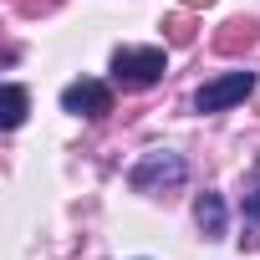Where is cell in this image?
<instances>
[{
    "label": "cell",
    "instance_id": "1",
    "mask_svg": "<svg viewBox=\"0 0 260 260\" xmlns=\"http://www.w3.org/2000/svg\"><path fill=\"white\" fill-rule=\"evenodd\" d=\"M112 77H117V87H127V92H143V87H153V82L164 77V51H158V46H122V51L112 56Z\"/></svg>",
    "mask_w": 260,
    "mask_h": 260
},
{
    "label": "cell",
    "instance_id": "2",
    "mask_svg": "<svg viewBox=\"0 0 260 260\" xmlns=\"http://www.w3.org/2000/svg\"><path fill=\"white\" fill-rule=\"evenodd\" d=\"M250 92H255V77H250V72H224V77H214V82L199 87L194 107H199V112H224V107L245 102Z\"/></svg>",
    "mask_w": 260,
    "mask_h": 260
},
{
    "label": "cell",
    "instance_id": "3",
    "mask_svg": "<svg viewBox=\"0 0 260 260\" xmlns=\"http://www.w3.org/2000/svg\"><path fill=\"white\" fill-rule=\"evenodd\" d=\"M61 107L77 112V117H107V112H112V92H107L102 82H72V87L61 92Z\"/></svg>",
    "mask_w": 260,
    "mask_h": 260
},
{
    "label": "cell",
    "instance_id": "4",
    "mask_svg": "<svg viewBox=\"0 0 260 260\" xmlns=\"http://www.w3.org/2000/svg\"><path fill=\"white\" fill-rule=\"evenodd\" d=\"M184 179V158L179 153H148L138 169H133V189H158V184H179Z\"/></svg>",
    "mask_w": 260,
    "mask_h": 260
},
{
    "label": "cell",
    "instance_id": "5",
    "mask_svg": "<svg viewBox=\"0 0 260 260\" xmlns=\"http://www.w3.org/2000/svg\"><path fill=\"white\" fill-rule=\"evenodd\" d=\"M255 41H260L255 21H230V26H219V36H214V51H224V56H240V51H250Z\"/></svg>",
    "mask_w": 260,
    "mask_h": 260
},
{
    "label": "cell",
    "instance_id": "6",
    "mask_svg": "<svg viewBox=\"0 0 260 260\" xmlns=\"http://www.w3.org/2000/svg\"><path fill=\"white\" fill-rule=\"evenodd\" d=\"M194 219H199L204 240H219V235H224V199H219V194H199V204H194Z\"/></svg>",
    "mask_w": 260,
    "mask_h": 260
},
{
    "label": "cell",
    "instance_id": "7",
    "mask_svg": "<svg viewBox=\"0 0 260 260\" xmlns=\"http://www.w3.org/2000/svg\"><path fill=\"white\" fill-rule=\"evenodd\" d=\"M21 117H26V87H6V97H0V122L6 127H21Z\"/></svg>",
    "mask_w": 260,
    "mask_h": 260
},
{
    "label": "cell",
    "instance_id": "8",
    "mask_svg": "<svg viewBox=\"0 0 260 260\" xmlns=\"http://www.w3.org/2000/svg\"><path fill=\"white\" fill-rule=\"evenodd\" d=\"M164 36H169L174 46H189V41H194V21H189V16H169V21H164Z\"/></svg>",
    "mask_w": 260,
    "mask_h": 260
},
{
    "label": "cell",
    "instance_id": "9",
    "mask_svg": "<svg viewBox=\"0 0 260 260\" xmlns=\"http://www.w3.org/2000/svg\"><path fill=\"white\" fill-rule=\"evenodd\" d=\"M245 214H250V219H260V189H250V194H245Z\"/></svg>",
    "mask_w": 260,
    "mask_h": 260
},
{
    "label": "cell",
    "instance_id": "10",
    "mask_svg": "<svg viewBox=\"0 0 260 260\" xmlns=\"http://www.w3.org/2000/svg\"><path fill=\"white\" fill-rule=\"evenodd\" d=\"M184 6H189V11H204V6H214V0H184Z\"/></svg>",
    "mask_w": 260,
    "mask_h": 260
}]
</instances>
